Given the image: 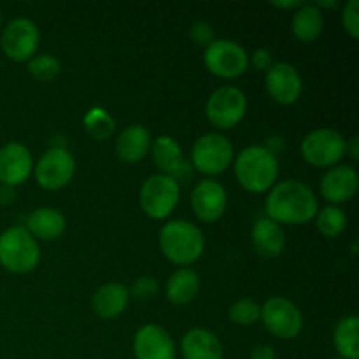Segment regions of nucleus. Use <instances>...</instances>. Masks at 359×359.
Returning a JSON list of instances; mask_svg holds the SVG:
<instances>
[{
  "mask_svg": "<svg viewBox=\"0 0 359 359\" xmlns=\"http://www.w3.org/2000/svg\"><path fill=\"white\" fill-rule=\"evenodd\" d=\"M251 63L256 70L259 72H266L270 67L273 65V60H272V53L269 49H256L255 53L251 55Z\"/></svg>",
  "mask_w": 359,
  "mask_h": 359,
  "instance_id": "72a5a7b5",
  "label": "nucleus"
},
{
  "mask_svg": "<svg viewBox=\"0 0 359 359\" xmlns=\"http://www.w3.org/2000/svg\"><path fill=\"white\" fill-rule=\"evenodd\" d=\"M333 359H342V358H333Z\"/></svg>",
  "mask_w": 359,
  "mask_h": 359,
  "instance_id": "a19ab883",
  "label": "nucleus"
},
{
  "mask_svg": "<svg viewBox=\"0 0 359 359\" xmlns=\"http://www.w3.org/2000/svg\"><path fill=\"white\" fill-rule=\"evenodd\" d=\"M266 90L270 97L283 105H291L302 97L304 83L297 67L287 62H276L266 70Z\"/></svg>",
  "mask_w": 359,
  "mask_h": 359,
  "instance_id": "4468645a",
  "label": "nucleus"
},
{
  "mask_svg": "<svg viewBox=\"0 0 359 359\" xmlns=\"http://www.w3.org/2000/svg\"><path fill=\"white\" fill-rule=\"evenodd\" d=\"M151 133L144 125H130L123 130L116 140V154L125 163H137L151 149Z\"/></svg>",
  "mask_w": 359,
  "mask_h": 359,
  "instance_id": "6ab92c4d",
  "label": "nucleus"
},
{
  "mask_svg": "<svg viewBox=\"0 0 359 359\" xmlns=\"http://www.w3.org/2000/svg\"><path fill=\"white\" fill-rule=\"evenodd\" d=\"M160 291V286H158V280L153 279V277H140L133 283L132 290L128 291L130 294H133L139 300H151L154 298Z\"/></svg>",
  "mask_w": 359,
  "mask_h": 359,
  "instance_id": "2f4dec72",
  "label": "nucleus"
},
{
  "mask_svg": "<svg viewBox=\"0 0 359 359\" xmlns=\"http://www.w3.org/2000/svg\"><path fill=\"white\" fill-rule=\"evenodd\" d=\"M200 277L193 269L175 270L167 283V298L175 305H186L196 298Z\"/></svg>",
  "mask_w": 359,
  "mask_h": 359,
  "instance_id": "b1692460",
  "label": "nucleus"
},
{
  "mask_svg": "<svg viewBox=\"0 0 359 359\" xmlns=\"http://www.w3.org/2000/svg\"><path fill=\"white\" fill-rule=\"evenodd\" d=\"M273 7H280V9H298L302 6V2L298 0H291V2H272Z\"/></svg>",
  "mask_w": 359,
  "mask_h": 359,
  "instance_id": "4c0bfd02",
  "label": "nucleus"
},
{
  "mask_svg": "<svg viewBox=\"0 0 359 359\" xmlns=\"http://www.w3.org/2000/svg\"><path fill=\"white\" fill-rule=\"evenodd\" d=\"M130 300L128 287L119 283H109L98 287L91 300V307L102 319H114L126 309Z\"/></svg>",
  "mask_w": 359,
  "mask_h": 359,
  "instance_id": "5701e85b",
  "label": "nucleus"
},
{
  "mask_svg": "<svg viewBox=\"0 0 359 359\" xmlns=\"http://www.w3.org/2000/svg\"><path fill=\"white\" fill-rule=\"evenodd\" d=\"M181 198V186L163 174L151 175L140 188V207L151 219H165L174 212Z\"/></svg>",
  "mask_w": 359,
  "mask_h": 359,
  "instance_id": "39448f33",
  "label": "nucleus"
},
{
  "mask_svg": "<svg viewBox=\"0 0 359 359\" xmlns=\"http://www.w3.org/2000/svg\"><path fill=\"white\" fill-rule=\"evenodd\" d=\"M161 252L175 265H191L202 256L205 238L202 230L184 219H175L160 230Z\"/></svg>",
  "mask_w": 359,
  "mask_h": 359,
  "instance_id": "7ed1b4c3",
  "label": "nucleus"
},
{
  "mask_svg": "<svg viewBox=\"0 0 359 359\" xmlns=\"http://www.w3.org/2000/svg\"><path fill=\"white\" fill-rule=\"evenodd\" d=\"M135 359H175V344L167 330L158 325H146L133 339Z\"/></svg>",
  "mask_w": 359,
  "mask_h": 359,
  "instance_id": "f3484780",
  "label": "nucleus"
},
{
  "mask_svg": "<svg viewBox=\"0 0 359 359\" xmlns=\"http://www.w3.org/2000/svg\"><path fill=\"white\" fill-rule=\"evenodd\" d=\"M39 39H41V34L34 21L28 18H14L4 28L0 44H2L4 55L9 60L28 62L37 53Z\"/></svg>",
  "mask_w": 359,
  "mask_h": 359,
  "instance_id": "9b49d317",
  "label": "nucleus"
},
{
  "mask_svg": "<svg viewBox=\"0 0 359 359\" xmlns=\"http://www.w3.org/2000/svg\"><path fill=\"white\" fill-rule=\"evenodd\" d=\"M358 316H347L340 319L333 333V344L337 353L342 359H358L359 358V342H358Z\"/></svg>",
  "mask_w": 359,
  "mask_h": 359,
  "instance_id": "a878e982",
  "label": "nucleus"
},
{
  "mask_svg": "<svg viewBox=\"0 0 359 359\" xmlns=\"http://www.w3.org/2000/svg\"><path fill=\"white\" fill-rule=\"evenodd\" d=\"M342 25L353 39L359 37V0H349L342 11Z\"/></svg>",
  "mask_w": 359,
  "mask_h": 359,
  "instance_id": "7c9ffc66",
  "label": "nucleus"
},
{
  "mask_svg": "<svg viewBox=\"0 0 359 359\" xmlns=\"http://www.w3.org/2000/svg\"><path fill=\"white\" fill-rule=\"evenodd\" d=\"M189 35H191L195 44L203 46V48H207V46H210L216 41L214 28L209 23H205V21H196V23H193L191 28H189Z\"/></svg>",
  "mask_w": 359,
  "mask_h": 359,
  "instance_id": "473e14b6",
  "label": "nucleus"
},
{
  "mask_svg": "<svg viewBox=\"0 0 359 359\" xmlns=\"http://www.w3.org/2000/svg\"><path fill=\"white\" fill-rule=\"evenodd\" d=\"M41 249L23 226H11L0 235V265L13 273H28L39 265Z\"/></svg>",
  "mask_w": 359,
  "mask_h": 359,
  "instance_id": "20e7f679",
  "label": "nucleus"
},
{
  "mask_svg": "<svg viewBox=\"0 0 359 359\" xmlns=\"http://www.w3.org/2000/svg\"><path fill=\"white\" fill-rule=\"evenodd\" d=\"M325 21H323V13L314 4H302L293 14L291 20V28L297 39L304 42H312L321 35Z\"/></svg>",
  "mask_w": 359,
  "mask_h": 359,
  "instance_id": "393cba45",
  "label": "nucleus"
},
{
  "mask_svg": "<svg viewBox=\"0 0 359 359\" xmlns=\"http://www.w3.org/2000/svg\"><path fill=\"white\" fill-rule=\"evenodd\" d=\"M319 6H325V7H335L337 6V0H333V2H321V0H318V4H316V7Z\"/></svg>",
  "mask_w": 359,
  "mask_h": 359,
  "instance_id": "58836bf2",
  "label": "nucleus"
},
{
  "mask_svg": "<svg viewBox=\"0 0 359 359\" xmlns=\"http://www.w3.org/2000/svg\"><path fill=\"white\" fill-rule=\"evenodd\" d=\"M249 359H277V354L270 346H258L252 349Z\"/></svg>",
  "mask_w": 359,
  "mask_h": 359,
  "instance_id": "f704fd0d",
  "label": "nucleus"
},
{
  "mask_svg": "<svg viewBox=\"0 0 359 359\" xmlns=\"http://www.w3.org/2000/svg\"><path fill=\"white\" fill-rule=\"evenodd\" d=\"M13 200H14L13 188H11V186H4L2 184V188H0V202L9 203V202H13Z\"/></svg>",
  "mask_w": 359,
  "mask_h": 359,
  "instance_id": "e433bc0d",
  "label": "nucleus"
},
{
  "mask_svg": "<svg viewBox=\"0 0 359 359\" xmlns=\"http://www.w3.org/2000/svg\"><path fill=\"white\" fill-rule=\"evenodd\" d=\"M316 217H318V230L321 231L325 237H339V235H342L344 230L347 228L346 212L337 205L325 207V209H321L316 214Z\"/></svg>",
  "mask_w": 359,
  "mask_h": 359,
  "instance_id": "cd10ccee",
  "label": "nucleus"
},
{
  "mask_svg": "<svg viewBox=\"0 0 359 359\" xmlns=\"http://www.w3.org/2000/svg\"><path fill=\"white\" fill-rule=\"evenodd\" d=\"M252 245L263 258H277L286 248V235L280 224L269 217H262L252 226Z\"/></svg>",
  "mask_w": 359,
  "mask_h": 359,
  "instance_id": "aec40b11",
  "label": "nucleus"
},
{
  "mask_svg": "<svg viewBox=\"0 0 359 359\" xmlns=\"http://www.w3.org/2000/svg\"><path fill=\"white\" fill-rule=\"evenodd\" d=\"M358 172L351 165L332 167L321 179V195L332 203L349 202L358 191Z\"/></svg>",
  "mask_w": 359,
  "mask_h": 359,
  "instance_id": "a211bd4d",
  "label": "nucleus"
},
{
  "mask_svg": "<svg viewBox=\"0 0 359 359\" xmlns=\"http://www.w3.org/2000/svg\"><path fill=\"white\" fill-rule=\"evenodd\" d=\"M0 27H2V13H0Z\"/></svg>",
  "mask_w": 359,
  "mask_h": 359,
  "instance_id": "ea45409f",
  "label": "nucleus"
},
{
  "mask_svg": "<svg viewBox=\"0 0 359 359\" xmlns=\"http://www.w3.org/2000/svg\"><path fill=\"white\" fill-rule=\"evenodd\" d=\"M34 160L27 146L9 142L0 149V182L4 186H20L30 177Z\"/></svg>",
  "mask_w": 359,
  "mask_h": 359,
  "instance_id": "dca6fc26",
  "label": "nucleus"
},
{
  "mask_svg": "<svg viewBox=\"0 0 359 359\" xmlns=\"http://www.w3.org/2000/svg\"><path fill=\"white\" fill-rule=\"evenodd\" d=\"M302 156L314 167H333L347 151V140L332 128H318L302 140Z\"/></svg>",
  "mask_w": 359,
  "mask_h": 359,
  "instance_id": "0eeeda50",
  "label": "nucleus"
},
{
  "mask_svg": "<svg viewBox=\"0 0 359 359\" xmlns=\"http://www.w3.org/2000/svg\"><path fill=\"white\" fill-rule=\"evenodd\" d=\"M153 160L161 174L174 179L177 184L186 182L193 175V167L182 156V149L177 140L170 135H161L151 144Z\"/></svg>",
  "mask_w": 359,
  "mask_h": 359,
  "instance_id": "ddd939ff",
  "label": "nucleus"
},
{
  "mask_svg": "<svg viewBox=\"0 0 359 359\" xmlns=\"http://www.w3.org/2000/svg\"><path fill=\"white\" fill-rule=\"evenodd\" d=\"M358 142H359V139H358V135H354L353 139L349 140V142H347V151H346V154L349 153V156L353 158V160H358L359 158V149H358Z\"/></svg>",
  "mask_w": 359,
  "mask_h": 359,
  "instance_id": "c9c22d12",
  "label": "nucleus"
},
{
  "mask_svg": "<svg viewBox=\"0 0 359 359\" xmlns=\"http://www.w3.org/2000/svg\"><path fill=\"white\" fill-rule=\"evenodd\" d=\"M203 62L214 76L233 79L248 70L249 56L238 42L230 39H217L205 48Z\"/></svg>",
  "mask_w": 359,
  "mask_h": 359,
  "instance_id": "9d476101",
  "label": "nucleus"
},
{
  "mask_svg": "<svg viewBox=\"0 0 359 359\" xmlns=\"http://www.w3.org/2000/svg\"><path fill=\"white\" fill-rule=\"evenodd\" d=\"M269 219L277 224H304L318 214V196L297 179H287L270 189L265 202Z\"/></svg>",
  "mask_w": 359,
  "mask_h": 359,
  "instance_id": "f257e3e1",
  "label": "nucleus"
},
{
  "mask_svg": "<svg viewBox=\"0 0 359 359\" xmlns=\"http://www.w3.org/2000/svg\"><path fill=\"white\" fill-rule=\"evenodd\" d=\"M226 189L214 179L198 182L191 193V207L196 217L203 223H214L226 210Z\"/></svg>",
  "mask_w": 359,
  "mask_h": 359,
  "instance_id": "2eb2a0df",
  "label": "nucleus"
},
{
  "mask_svg": "<svg viewBox=\"0 0 359 359\" xmlns=\"http://www.w3.org/2000/svg\"><path fill=\"white\" fill-rule=\"evenodd\" d=\"M84 128L95 140H107L114 133L116 123L112 116L102 107H91L83 119Z\"/></svg>",
  "mask_w": 359,
  "mask_h": 359,
  "instance_id": "bb28decb",
  "label": "nucleus"
},
{
  "mask_svg": "<svg viewBox=\"0 0 359 359\" xmlns=\"http://www.w3.org/2000/svg\"><path fill=\"white\" fill-rule=\"evenodd\" d=\"M235 175L248 191L265 193L276 186L279 160L265 146H249L235 158Z\"/></svg>",
  "mask_w": 359,
  "mask_h": 359,
  "instance_id": "f03ea898",
  "label": "nucleus"
},
{
  "mask_svg": "<svg viewBox=\"0 0 359 359\" xmlns=\"http://www.w3.org/2000/svg\"><path fill=\"white\" fill-rule=\"evenodd\" d=\"M233 161V146L221 133H205L193 144V168L207 175L223 174Z\"/></svg>",
  "mask_w": 359,
  "mask_h": 359,
  "instance_id": "423d86ee",
  "label": "nucleus"
},
{
  "mask_svg": "<svg viewBox=\"0 0 359 359\" xmlns=\"http://www.w3.org/2000/svg\"><path fill=\"white\" fill-rule=\"evenodd\" d=\"M76 174V160L65 147H51L46 151L35 167V179L44 189H62Z\"/></svg>",
  "mask_w": 359,
  "mask_h": 359,
  "instance_id": "f8f14e48",
  "label": "nucleus"
},
{
  "mask_svg": "<svg viewBox=\"0 0 359 359\" xmlns=\"http://www.w3.org/2000/svg\"><path fill=\"white\" fill-rule=\"evenodd\" d=\"M184 359H223V344L212 332L203 328L189 330L181 342Z\"/></svg>",
  "mask_w": 359,
  "mask_h": 359,
  "instance_id": "412c9836",
  "label": "nucleus"
},
{
  "mask_svg": "<svg viewBox=\"0 0 359 359\" xmlns=\"http://www.w3.org/2000/svg\"><path fill=\"white\" fill-rule=\"evenodd\" d=\"M262 316V307L251 298H241L228 309V318L231 323L241 326H251L259 321Z\"/></svg>",
  "mask_w": 359,
  "mask_h": 359,
  "instance_id": "c85d7f7f",
  "label": "nucleus"
},
{
  "mask_svg": "<svg viewBox=\"0 0 359 359\" xmlns=\"http://www.w3.org/2000/svg\"><path fill=\"white\" fill-rule=\"evenodd\" d=\"M248 111V98L237 86H221L214 91L205 104L207 119L221 130L237 126Z\"/></svg>",
  "mask_w": 359,
  "mask_h": 359,
  "instance_id": "6e6552de",
  "label": "nucleus"
},
{
  "mask_svg": "<svg viewBox=\"0 0 359 359\" xmlns=\"http://www.w3.org/2000/svg\"><path fill=\"white\" fill-rule=\"evenodd\" d=\"M60 60L53 55H39L28 60V72L39 81H51L60 74Z\"/></svg>",
  "mask_w": 359,
  "mask_h": 359,
  "instance_id": "c756f323",
  "label": "nucleus"
},
{
  "mask_svg": "<svg viewBox=\"0 0 359 359\" xmlns=\"http://www.w3.org/2000/svg\"><path fill=\"white\" fill-rule=\"evenodd\" d=\"M65 228V216L53 207H41V209L32 210L27 217L28 233L41 241H55L62 237Z\"/></svg>",
  "mask_w": 359,
  "mask_h": 359,
  "instance_id": "4be33fe9",
  "label": "nucleus"
},
{
  "mask_svg": "<svg viewBox=\"0 0 359 359\" xmlns=\"http://www.w3.org/2000/svg\"><path fill=\"white\" fill-rule=\"evenodd\" d=\"M265 328L277 339H297L304 330V316L302 311L291 300L284 297H273L265 302L262 307V316Z\"/></svg>",
  "mask_w": 359,
  "mask_h": 359,
  "instance_id": "1a4fd4ad",
  "label": "nucleus"
}]
</instances>
